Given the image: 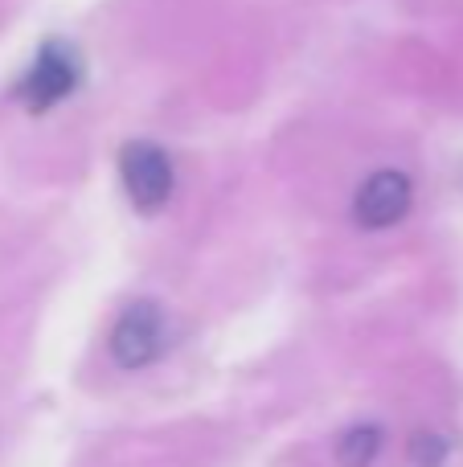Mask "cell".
Returning a JSON list of instances; mask_svg holds the SVG:
<instances>
[{"mask_svg": "<svg viewBox=\"0 0 463 467\" xmlns=\"http://www.w3.org/2000/svg\"><path fill=\"white\" fill-rule=\"evenodd\" d=\"M119 177L128 189L131 205L144 213H156L172 193V161L164 148L148 144V140H131L119 152Z\"/></svg>", "mask_w": 463, "mask_h": 467, "instance_id": "cell-1", "label": "cell"}, {"mask_svg": "<svg viewBox=\"0 0 463 467\" xmlns=\"http://www.w3.org/2000/svg\"><path fill=\"white\" fill-rule=\"evenodd\" d=\"M78 82V57L70 46L62 41H46L41 54L33 57V66L25 70V78L16 82V99H21L29 111H49L54 103H62L66 95Z\"/></svg>", "mask_w": 463, "mask_h": 467, "instance_id": "cell-2", "label": "cell"}, {"mask_svg": "<svg viewBox=\"0 0 463 467\" xmlns=\"http://www.w3.org/2000/svg\"><path fill=\"white\" fill-rule=\"evenodd\" d=\"M164 348V316L156 304L139 299L128 312L115 320L111 332V357L123 365V369H144L148 361H156Z\"/></svg>", "mask_w": 463, "mask_h": 467, "instance_id": "cell-3", "label": "cell"}, {"mask_svg": "<svg viewBox=\"0 0 463 467\" xmlns=\"http://www.w3.org/2000/svg\"><path fill=\"white\" fill-rule=\"evenodd\" d=\"M410 210V181L406 172H374L365 185L357 189V202H353V218L365 230H386L398 218H406Z\"/></svg>", "mask_w": 463, "mask_h": 467, "instance_id": "cell-4", "label": "cell"}, {"mask_svg": "<svg viewBox=\"0 0 463 467\" xmlns=\"http://www.w3.org/2000/svg\"><path fill=\"white\" fill-rule=\"evenodd\" d=\"M382 447V431L377 427H353L336 439V460L345 467H365Z\"/></svg>", "mask_w": 463, "mask_h": 467, "instance_id": "cell-5", "label": "cell"}, {"mask_svg": "<svg viewBox=\"0 0 463 467\" xmlns=\"http://www.w3.org/2000/svg\"><path fill=\"white\" fill-rule=\"evenodd\" d=\"M439 451H443V443H435V435H418L415 439V455L423 463H435V460H439Z\"/></svg>", "mask_w": 463, "mask_h": 467, "instance_id": "cell-6", "label": "cell"}]
</instances>
